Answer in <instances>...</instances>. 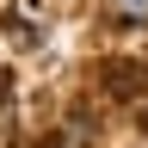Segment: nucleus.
<instances>
[{"instance_id": "f257e3e1", "label": "nucleus", "mask_w": 148, "mask_h": 148, "mask_svg": "<svg viewBox=\"0 0 148 148\" xmlns=\"http://www.w3.org/2000/svg\"><path fill=\"white\" fill-rule=\"evenodd\" d=\"M142 86H148V62H105V80H99L105 99H136Z\"/></svg>"}, {"instance_id": "f03ea898", "label": "nucleus", "mask_w": 148, "mask_h": 148, "mask_svg": "<svg viewBox=\"0 0 148 148\" xmlns=\"http://www.w3.org/2000/svg\"><path fill=\"white\" fill-rule=\"evenodd\" d=\"M12 99V68H0V105Z\"/></svg>"}, {"instance_id": "7ed1b4c3", "label": "nucleus", "mask_w": 148, "mask_h": 148, "mask_svg": "<svg viewBox=\"0 0 148 148\" xmlns=\"http://www.w3.org/2000/svg\"><path fill=\"white\" fill-rule=\"evenodd\" d=\"M136 130H142V136H148V105H136Z\"/></svg>"}]
</instances>
